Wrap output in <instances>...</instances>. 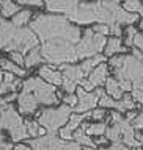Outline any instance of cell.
<instances>
[{"label": "cell", "mask_w": 143, "mask_h": 150, "mask_svg": "<svg viewBox=\"0 0 143 150\" xmlns=\"http://www.w3.org/2000/svg\"><path fill=\"white\" fill-rule=\"evenodd\" d=\"M112 122L113 124L118 125V128H120V133H121V142L127 145V147H135L139 149L140 147V141L137 139L135 136V130L132 124L129 120L126 119V117L121 116V112H113L112 114Z\"/></svg>", "instance_id": "ba28073f"}, {"label": "cell", "mask_w": 143, "mask_h": 150, "mask_svg": "<svg viewBox=\"0 0 143 150\" xmlns=\"http://www.w3.org/2000/svg\"><path fill=\"white\" fill-rule=\"evenodd\" d=\"M3 81V74H2V69H0V83Z\"/></svg>", "instance_id": "816d5d0a"}, {"label": "cell", "mask_w": 143, "mask_h": 150, "mask_svg": "<svg viewBox=\"0 0 143 150\" xmlns=\"http://www.w3.org/2000/svg\"><path fill=\"white\" fill-rule=\"evenodd\" d=\"M58 69L61 75H63L65 78L71 80V81H74L75 84H80L82 80L87 78V75H85L83 69L80 67V64H74V63H63V64H58Z\"/></svg>", "instance_id": "7c38bea8"}, {"label": "cell", "mask_w": 143, "mask_h": 150, "mask_svg": "<svg viewBox=\"0 0 143 150\" xmlns=\"http://www.w3.org/2000/svg\"><path fill=\"white\" fill-rule=\"evenodd\" d=\"M137 116V112H134V110H132L131 112H127V116H126V119L127 120H129V122H132V120H134V117Z\"/></svg>", "instance_id": "c3c4849f"}, {"label": "cell", "mask_w": 143, "mask_h": 150, "mask_svg": "<svg viewBox=\"0 0 143 150\" xmlns=\"http://www.w3.org/2000/svg\"><path fill=\"white\" fill-rule=\"evenodd\" d=\"M63 150H82V145L77 144L75 141H68V144H66Z\"/></svg>", "instance_id": "b9f144b4"}, {"label": "cell", "mask_w": 143, "mask_h": 150, "mask_svg": "<svg viewBox=\"0 0 143 150\" xmlns=\"http://www.w3.org/2000/svg\"><path fill=\"white\" fill-rule=\"evenodd\" d=\"M5 98V102H6V103H11L13 100H16V98H17V94H11V96H8V97H3Z\"/></svg>", "instance_id": "7dc6e473"}, {"label": "cell", "mask_w": 143, "mask_h": 150, "mask_svg": "<svg viewBox=\"0 0 143 150\" xmlns=\"http://www.w3.org/2000/svg\"><path fill=\"white\" fill-rule=\"evenodd\" d=\"M24 124H25V127H27L28 136L36 138V136L40 134V124H38L36 120H24Z\"/></svg>", "instance_id": "f1b7e54d"}, {"label": "cell", "mask_w": 143, "mask_h": 150, "mask_svg": "<svg viewBox=\"0 0 143 150\" xmlns=\"http://www.w3.org/2000/svg\"><path fill=\"white\" fill-rule=\"evenodd\" d=\"M2 136H3V134H2V130H0V138H2Z\"/></svg>", "instance_id": "9f6ffc18"}, {"label": "cell", "mask_w": 143, "mask_h": 150, "mask_svg": "<svg viewBox=\"0 0 143 150\" xmlns=\"http://www.w3.org/2000/svg\"><path fill=\"white\" fill-rule=\"evenodd\" d=\"M60 86L63 88V91H66L68 94H74L75 89H77V84H75L74 81H71V80H68V78H65V77H63V80H61Z\"/></svg>", "instance_id": "f546056e"}, {"label": "cell", "mask_w": 143, "mask_h": 150, "mask_svg": "<svg viewBox=\"0 0 143 150\" xmlns=\"http://www.w3.org/2000/svg\"><path fill=\"white\" fill-rule=\"evenodd\" d=\"M2 2H3V0H0V3H2Z\"/></svg>", "instance_id": "680465c9"}, {"label": "cell", "mask_w": 143, "mask_h": 150, "mask_svg": "<svg viewBox=\"0 0 143 150\" xmlns=\"http://www.w3.org/2000/svg\"><path fill=\"white\" fill-rule=\"evenodd\" d=\"M139 25H140V28H142V30H143V21H142V22L139 23Z\"/></svg>", "instance_id": "11a10c76"}, {"label": "cell", "mask_w": 143, "mask_h": 150, "mask_svg": "<svg viewBox=\"0 0 143 150\" xmlns=\"http://www.w3.org/2000/svg\"><path fill=\"white\" fill-rule=\"evenodd\" d=\"M101 150H129V149L121 141H118V142H112V145H109V147H102Z\"/></svg>", "instance_id": "74e56055"}, {"label": "cell", "mask_w": 143, "mask_h": 150, "mask_svg": "<svg viewBox=\"0 0 143 150\" xmlns=\"http://www.w3.org/2000/svg\"><path fill=\"white\" fill-rule=\"evenodd\" d=\"M17 5H28V6H38L41 8L44 5V0H13Z\"/></svg>", "instance_id": "d6a6232c"}, {"label": "cell", "mask_w": 143, "mask_h": 150, "mask_svg": "<svg viewBox=\"0 0 143 150\" xmlns=\"http://www.w3.org/2000/svg\"><path fill=\"white\" fill-rule=\"evenodd\" d=\"M9 59L13 61V63H16L17 66H24V59H25V56H24V53H21V52H9Z\"/></svg>", "instance_id": "1f68e13d"}, {"label": "cell", "mask_w": 143, "mask_h": 150, "mask_svg": "<svg viewBox=\"0 0 143 150\" xmlns=\"http://www.w3.org/2000/svg\"><path fill=\"white\" fill-rule=\"evenodd\" d=\"M107 141H109L107 138H99V139H96V142H94V144H96V145H104Z\"/></svg>", "instance_id": "681fc988"}, {"label": "cell", "mask_w": 143, "mask_h": 150, "mask_svg": "<svg viewBox=\"0 0 143 150\" xmlns=\"http://www.w3.org/2000/svg\"><path fill=\"white\" fill-rule=\"evenodd\" d=\"M106 92H107V96H110L112 98H115V100H120V98L123 97V89L120 86V81L115 78V77H112V78H109L106 80Z\"/></svg>", "instance_id": "ac0fdd59"}, {"label": "cell", "mask_w": 143, "mask_h": 150, "mask_svg": "<svg viewBox=\"0 0 143 150\" xmlns=\"http://www.w3.org/2000/svg\"><path fill=\"white\" fill-rule=\"evenodd\" d=\"M83 0H44V6L49 13H71Z\"/></svg>", "instance_id": "5bb4252c"}, {"label": "cell", "mask_w": 143, "mask_h": 150, "mask_svg": "<svg viewBox=\"0 0 143 150\" xmlns=\"http://www.w3.org/2000/svg\"><path fill=\"white\" fill-rule=\"evenodd\" d=\"M107 44V38L99 33H94L93 28H85L83 36L75 45V53L79 59H87L94 55H99Z\"/></svg>", "instance_id": "52a82bcc"}, {"label": "cell", "mask_w": 143, "mask_h": 150, "mask_svg": "<svg viewBox=\"0 0 143 150\" xmlns=\"http://www.w3.org/2000/svg\"><path fill=\"white\" fill-rule=\"evenodd\" d=\"M13 142H8V141L3 139V136L0 138V150H13Z\"/></svg>", "instance_id": "7bdbcfd3"}, {"label": "cell", "mask_w": 143, "mask_h": 150, "mask_svg": "<svg viewBox=\"0 0 143 150\" xmlns=\"http://www.w3.org/2000/svg\"><path fill=\"white\" fill-rule=\"evenodd\" d=\"M107 75H109V67L106 63H101L99 66H96L91 72L87 75V80L93 84V88H98V86H102L106 84V80H107Z\"/></svg>", "instance_id": "2e32d148"}, {"label": "cell", "mask_w": 143, "mask_h": 150, "mask_svg": "<svg viewBox=\"0 0 143 150\" xmlns=\"http://www.w3.org/2000/svg\"><path fill=\"white\" fill-rule=\"evenodd\" d=\"M38 77H41L44 81L54 84V86H60V84H61V80H63V75H61V72L55 69V64L41 66L40 70H38Z\"/></svg>", "instance_id": "9a60e30c"}, {"label": "cell", "mask_w": 143, "mask_h": 150, "mask_svg": "<svg viewBox=\"0 0 143 150\" xmlns=\"http://www.w3.org/2000/svg\"><path fill=\"white\" fill-rule=\"evenodd\" d=\"M73 141H75L77 144L83 145V147H91V149H96V144H94V141L90 138V136L85 133V130L82 127H79L77 130L73 131Z\"/></svg>", "instance_id": "d6986e66"}, {"label": "cell", "mask_w": 143, "mask_h": 150, "mask_svg": "<svg viewBox=\"0 0 143 150\" xmlns=\"http://www.w3.org/2000/svg\"><path fill=\"white\" fill-rule=\"evenodd\" d=\"M135 100L132 98V96H123L120 100H116V103H115V110L118 111V112H126V111H132V110H135Z\"/></svg>", "instance_id": "603a6c76"}, {"label": "cell", "mask_w": 143, "mask_h": 150, "mask_svg": "<svg viewBox=\"0 0 143 150\" xmlns=\"http://www.w3.org/2000/svg\"><path fill=\"white\" fill-rule=\"evenodd\" d=\"M13 150H32V149H30V145H28L27 142H25V144H22V142H16V145L13 147Z\"/></svg>", "instance_id": "bcb514c9"}, {"label": "cell", "mask_w": 143, "mask_h": 150, "mask_svg": "<svg viewBox=\"0 0 143 150\" xmlns=\"http://www.w3.org/2000/svg\"><path fill=\"white\" fill-rule=\"evenodd\" d=\"M22 91L32 92L40 105L52 106V105H57V103L60 102V98L57 97V88L54 84L44 81L41 77L27 78L25 81L22 83Z\"/></svg>", "instance_id": "8992f818"}, {"label": "cell", "mask_w": 143, "mask_h": 150, "mask_svg": "<svg viewBox=\"0 0 143 150\" xmlns=\"http://www.w3.org/2000/svg\"><path fill=\"white\" fill-rule=\"evenodd\" d=\"M69 22L75 25H88V23H106V25H131L137 22L139 14L127 13L116 2L109 0H93V2H80L71 13L66 14Z\"/></svg>", "instance_id": "7a4b0ae2"}, {"label": "cell", "mask_w": 143, "mask_h": 150, "mask_svg": "<svg viewBox=\"0 0 143 150\" xmlns=\"http://www.w3.org/2000/svg\"><path fill=\"white\" fill-rule=\"evenodd\" d=\"M106 138L109 141H112V142H118V141H121V133H120V128H118L116 124H113V122H112V125L106 128Z\"/></svg>", "instance_id": "4316f807"}, {"label": "cell", "mask_w": 143, "mask_h": 150, "mask_svg": "<svg viewBox=\"0 0 143 150\" xmlns=\"http://www.w3.org/2000/svg\"><path fill=\"white\" fill-rule=\"evenodd\" d=\"M137 33V28L129 25L126 28V47H134V36Z\"/></svg>", "instance_id": "4dcf8cb0"}, {"label": "cell", "mask_w": 143, "mask_h": 150, "mask_svg": "<svg viewBox=\"0 0 143 150\" xmlns=\"http://www.w3.org/2000/svg\"><path fill=\"white\" fill-rule=\"evenodd\" d=\"M17 106H19V112H22V114H35L36 110H38V100L35 98L32 92H25L22 91L21 94H17Z\"/></svg>", "instance_id": "4fadbf2b"}, {"label": "cell", "mask_w": 143, "mask_h": 150, "mask_svg": "<svg viewBox=\"0 0 143 150\" xmlns=\"http://www.w3.org/2000/svg\"><path fill=\"white\" fill-rule=\"evenodd\" d=\"M0 69L5 70V72L16 75V77H24L25 75V69L17 66L16 63H13L11 59H6V58H0Z\"/></svg>", "instance_id": "ffe728a7"}, {"label": "cell", "mask_w": 143, "mask_h": 150, "mask_svg": "<svg viewBox=\"0 0 143 150\" xmlns=\"http://www.w3.org/2000/svg\"><path fill=\"white\" fill-rule=\"evenodd\" d=\"M42 61H44V59H42V56H41L40 47H33V49L25 55V59H24V66H25L27 69H30V67H35V66L41 64Z\"/></svg>", "instance_id": "7402d4cb"}, {"label": "cell", "mask_w": 143, "mask_h": 150, "mask_svg": "<svg viewBox=\"0 0 143 150\" xmlns=\"http://www.w3.org/2000/svg\"><path fill=\"white\" fill-rule=\"evenodd\" d=\"M33 16V13L30 11V9H22V11H19L16 13L13 16V25H16V27H24V25H27L28 21L32 19Z\"/></svg>", "instance_id": "484cf974"}, {"label": "cell", "mask_w": 143, "mask_h": 150, "mask_svg": "<svg viewBox=\"0 0 143 150\" xmlns=\"http://www.w3.org/2000/svg\"><path fill=\"white\" fill-rule=\"evenodd\" d=\"M139 14H140V16H142V17H143V6H142V8H140V9H139Z\"/></svg>", "instance_id": "f5cc1de1"}, {"label": "cell", "mask_w": 143, "mask_h": 150, "mask_svg": "<svg viewBox=\"0 0 143 150\" xmlns=\"http://www.w3.org/2000/svg\"><path fill=\"white\" fill-rule=\"evenodd\" d=\"M139 141H140V144L143 145V134H142V136H139Z\"/></svg>", "instance_id": "db71d44e"}, {"label": "cell", "mask_w": 143, "mask_h": 150, "mask_svg": "<svg viewBox=\"0 0 143 150\" xmlns=\"http://www.w3.org/2000/svg\"><path fill=\"white\" fill-rule=\"evenodd\" d=\"M106 59H107L106 55H101V53H99V55H94V56H91V58L83 59L82 63H80V67L83 69L85 75H88L94 67H96V66H99L101 63H106Z\"/></svg>", "instance_id": "44dd1931"}, {"label": "cell", "mask_w": 143, "mask_h": 150, "mask_svg": "<svg viewBox=\"0 0 143 150\" xmlns=\"http://www.w3.org/2000/svg\"><path fill=\"white\" fill-rule=\"evenodd\" d=\"M38 36L32 28L16 27L13 22L0 17V50L25 53L33 47H38Z\"/></svg>", "instance_id": "3957f363"}, {"label": "cell", "mask_w": 143, "mask_h": 150, "mask_svg": "<svg viewBox=\"0 0 143 150\" xmlns=\"http://www.w3.org/2000/svg\"><path fill=\"white\" fill-rule=\"evenodd\" d=\"M74 108L69 105H60L57 108H44V110L35 112L36 122L44 128L47 133H58L61 127L66 125V122L69 120V116L73 114Z\"/></svg>", "instance_id": "5b68a950"}, {"label": "cell", "mask_w": 143, "mask_h": 150, "mask_svg": "<svg viewBox=\"0 0 143 150\" xmlns=\"http://www.w3.org/2000/svg\"><path fill=\"white\" fill-rule=\"evenodd\" d=\"M63 103L74 108L75 105H77V96H75V92L74 94H66V96L63 97Z\"/></svg>", "instance_id": "836d02e7"}, {"label": "cell", "mask_w": 143, "mask_h": 150, "mask_svg": "<svg viewBox=\"0 0 143 150\" xmlns=\"http://www.w3.org/2000/svg\"><path fill=\"white\" fill-rule=\"evenodd\" d=\"M132 55H134L135 58L139 59L142 64H143V53H142V52H140L139 49H137V47H132Z\"/></svg>", "instance_id": "f6af8a7d"}, {"label": "cell", "mask_w": 143, "mask_h": 150, "mask_svg": "<svg viewBox=\"0 0 143 150\" xmlns=\"http://www.w3.org/2000/svg\"><path fill=\"white\" fill-rule=\"evenodd\" d=\"M27 144L30 145L32 150H63L68 141L58 138L57 133H47L40 138L36 136V138L27 141Z\"/></svg>", "instance_id": "9c48e42d"}, {"label": "cell", "mask_w": 143, "mask_h": 150, "mask_svg": "<svg viewBox=\"0 0 143 150\" xmlns=\"http://www.w3.org/2000/svg\"><path fill=\"white\" fill-rule=\"evenodd\" d=\"M88 117H91V112H83V114L73 112V114L69 116V120L66 122V125L61 127V128L58 130L60 138L65 139V141H73V131L77 130L79 127L83 124V120L88 119Z\"/></svg>", "instance_id": "8fae6325"}, {"label": "cell", "mask_w": 143, "mask_h": 150, "mask_svg": "<svg viewBox=\"0 0 143 150\" xmlns=\"http://www.w3.org/2000/svg\"><path fill=\"white\" fill-rule=\"evenodd\" d=\"M30 28L41 42L40 50L46 63L58 66L79 61L75 45L82 38V28L69 22L65 14H38Z\"/></svg>", "instance_id": "6da1fadb"}, {"label": "cell", "mask_w": 143, "mask_h": 150, "mask_svg": "<svg viewBox=\"0 0 143 150\" xmlns=\"http://www.w3.org/2000/svg\"><path fill=\"white\" fill-rule=\"evenodd\" d=\"M134 47H137V49L143 53V35L139 31H137L135 36H134Z\"/></svg>", "instance_id": "f35d334b"}, {"label": "cell", "mask_w": 143, "mask_h": 150, "mask_svg": "<svg viewBox=\"0 0 143 150\" xmlns=\"http://www.w3.org/2000/svg\"><path fill=\"white\" fill-rule=\"evenodd\" d=\"M0 11H2V17H13L21 9H19V5L14 3L13 0H3L0 3Z\"/></svg>", "instance_id": "d4e9b609"}, {"label": "cell", "mask_w": 143, "mask_h": 150, "mask_svg": "<svg viewBox=\"0 0 143 150\" xmlns=\"http://www.w3.org/2000/svg\"><path fill=\"white\" fill-rule=\"evenodd\" d=\"M75 96H77V105L74 106L75 112H85V111H91L98 106L99 102V96L96 92L91 91H85L83 88L75 89Z\"/></svg>", "instance_id": "30bf717a"}, {"label": "cell", "mask_w": 143, "mask_h": 150, "mask_svg": "<svg viewBox=\"0 0 143 150\" xmlns=\"http://www.w3.org/2000/svg\"><path fill=\"white\" fill-rule=\"evenodd\" d=\"M0 16H2V11H0Z\"/></svg>", "instance_id": "6f0895ef"}, {"label": "cell", "mask_w": 143, "mask_h": 150, "mask_svg": "<svg viewBox=\"0 0 143 150\" xmlns=\"http://www.w3.org/2000/svg\"><path fill=\"white\" fill-rule=\"evenodd\" d=\"M109 33H110L112 36H116V38H120L121 36V27L118 25V23H113V25H109Z\"/></svg>", "instance_id": "ab89813d"}, {"label": "cell", "mask_w": 143, "mask_h": 150, "mask_svg": "<svg viewBox=\"0 0 143 150\" xmlns=\"http://www.w3.org/2000/svg\"><path fill=\"white\" fill-rule=\"evenodd\" d=\"M131 124H132V127H134V130H143V112L137 114Z\"/></svg>", "instance_id": "d590c367"}, {"label": "cell", "mask_w": 143, "mask_h": 150, "mask_svg": "<svg viewBox=\"0 0 143 150\" xmlns=\"http://www.w3.org/2000/svg\"><path fill=\"white\" fill-rule=\"evenodd\" d=\"M123 9H126L127 13H139V9L143 6L142 0H123Z\"/></svg>", "instance_id": "83f0119b"}, {"label": "cell", "mask_w": 143, "mask_h": 150, "mask_svg": "<svg viewBox=\"0 0 143 150\" xmlns=\"http://www.w3.org/2000/svg\"><path fill=\"white\" fill-rule=\"evenodd\" d=\"M110 66L113 69V75L118 81H131L143 78V64L134 55H113L110 56Z\"/></svg>", "instance_id": "277c9868"}, {"label": "cell", "mask_w": 143, "mask_h": 150, "mask_svg": "<svg viewBox=\"0 0 143 150\" xmlns=\"http://www.w3.org/2000/svg\"><path fill=\"white\" fill-rule=\"evenodd\" d=\"M93 31L107 36L109 35V25H106V23H96V25H93Z\"/></svg>", "instance_id": "e575fe53"}, {"label": "cell", "mask_w": 143, "mask_h": 150, "mask_svg": "<svg viewBox=\"0 0 143 150\" xmlns=\"http://www.w3.org/2000/svg\"><path fill=\"white\" fill-rule=\"evenodd\" d=\"M124 52H126V45L121 44L120 38L113 36V38H109L107 39V44L104 47V55L107 58H110V56L116 55V53H124Z\"/></svg>", "instance_id": "e0dca14e"}, {"label": "cell", "mask_w": 143, "mask_h": 150, "mask_svg": "<svg viewBox=\"0 0 143 150\" xmlns=\"http://www.w3.org/2000/svg\"><path fill=\"white\" fill-rule=\"evenodd\" d=\"M80 86H82V88L85 89V91H93V89H94V88H93V84L90 83V81H88L87 78H85V80H82V81H80Z\"/></svg>", "instance_id": "ee69618b"}, {"label": "cell", "mask_w": 143, "mask_h": 150, "mask_svg": "<svg viewBox=\"0 0 143 150\" xmlns=\"http://www.w3.org/2000/svg\"><path fill=\"white\" fill-rule=\"evenodd\" d=\"M80 127L85 130V133L88 136H101L102 133H106L107 124L102 120H99V122H94V124H83Z\"/></svg>", "instance_id": "cb8c5ba5"}, {"label": "cell", "mask_w": 143, "mask_h": 150, "mask_svg": "<svg viewBox=\"0 0 143 150\" xmlns=\"http://www.w3.org/2000/svg\"><path fill=\"white\" fill-rule=\"evenodd\" d=\"M131 92H132V94H131L132 98H134V100H137V102L140 103V105H143V91H137V89H132Z\"/></svg>", "instance_id": "60d3db41"}, {"label": "cell", "mask_w": 143, "mask_h": 150, "mask_svg": "<svg viewBox=\"0 0 143 150\" xmlns=\"http://www.w3.org/2000/svg\"><path fill=\"white\" fill-rule=\"evenodd\" d=\"M5 105H6V102H5V98H0V108H2V106H5Z\"/></svg>", "instance_id": "f907efd6"}, {"label": "cell", "mask_w": 143, "mask_h": 150, "mask_svg": "<svg viewBox=\"0 0 143 150\" xmlns=\"http://www.w3.org/2000/svg\"><path fill=\"white\" fill-rule=\"evenodd\" d=\"M91 117L94 120H102L106 117V110L104 108H98V110H91Z\"/></svg>", "instance_id": "8d00e7d4"}]
</instances>
